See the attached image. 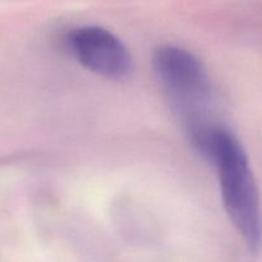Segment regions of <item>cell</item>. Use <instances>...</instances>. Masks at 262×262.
<instances>
[{"instance_id":"6da1fadb","label":"cell","mask_w":262,"mask_h":262,"mask_svg":"<svg viewBox=\"0 0 262 262\" xmlns=\"http://www.w3.org/2000/svg\"><path fill=\"white\" fill-rule=\"evenodd\" d=\"M205 155L215 164L223 204L230 222L250 250L257 253L261 246L260 200L245 148L232 133L216 127Z\"/></svg>"},{"instance_id":"7a4b0ae2","label":"cell","mask_w":262,"mask_h":262,"mask_svg":"<svg viewBox=\"0 0 262 262\" xmlns=\"http://www.w3.org/2000/svg\"><path fill=\"white\" fill-rule=\"evenodd\" d=\"M154 71L184 118L189 140L204 150L216 125L202 113L211 96L209 74L196 55L183 48L163 45L154 53Z\"/></svg>"},{"instance_id":"3957f363","label":"cell","mask_w":262,"mask_h":262,"mask_svg":"<svg viewBox=\"0 0 262 262\" xmlns=\"http://www.w3.org/2000/svg\"><path fill=\"white\" fill-rule=\"evenodd\" d=\"M67 43L84 68L105 78H125L133 68L132 56L124 43L102 27L76 28L67 36Z\"/></svg>"}]
</instances>
